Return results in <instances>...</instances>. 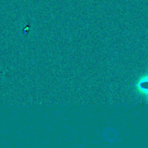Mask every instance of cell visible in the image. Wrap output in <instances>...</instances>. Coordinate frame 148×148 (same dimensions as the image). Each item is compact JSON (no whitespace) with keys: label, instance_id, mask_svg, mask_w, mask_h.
Wrapping results in <instances>:
<instances>
[{"label":"cell","instance_id":"obj_1","mask_svg":"<svg viewBox=\"0 0 148 148\" xmlns=\"http://www.w3.org/2000/svg\"><path fill=\"white\" fill-rule=\"evenodd\" d=\"M136 89L141 95L148 98V74L140 77L136 84Z\"/></svg>","mask_w":148,"mask_h":148}]
</instances>
